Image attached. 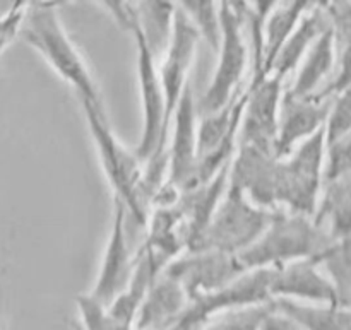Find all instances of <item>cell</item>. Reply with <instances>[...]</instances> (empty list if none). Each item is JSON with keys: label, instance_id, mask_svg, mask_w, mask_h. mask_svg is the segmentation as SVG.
<instances>
[{"label": "cell", "instance_id": "1", "mask_svg": "<svg viewBox=\"0 0 351 330\" xmlns=\"http://www.w3.org/2000/svg\"><path fill=\"white\" fill-rule=\"evenodd\" d=\"M21 26L24 40L47 60L55 74L75 89L81 103L105 108L98 86L79 53V48L65 31L53 3L40 2L27 5Z\"/></svg>", "mask_w": 351, "mask_h": 330}, {"label": "cell", "instance_id": "2", "mask_svg": "<svg viewBox=\"0 0 351 330\" xmlns=\"http://www.w3.org/2000/svg\"><path fill=\"white\" fill-rule=\"evenodd\" d=\"M106 9L115 16L120 26L130 31L137 48V75H139L141 105H143V132H141L139 146L136 147V156L141 163H147L156 157L168 154V137L170 125L167 122L165 110V96L161 88L158 62L149 53L137 26L136 3L130 2H103Z\"/></svg>", "mask_w": 351, "mask_h": 330}, {"label": "cell", "instance_id": "3", "mask_svg": "<svg viewBox=\"0 0 351 330\" xmlns=\"http://www.w3.org/2000/svg\"><path fill=\"white\" fill-rule=\"evenodd\" d=\"M335 243L336 240L314 218L278 211L263 236L237 257L245 270L276 269L298 260H314L319 264Z\"/></svg>", "mask_w": 351, "mask_h": 330}, {"label": "cell", "instance_id": "4", "mask_svg": "<svg viewBox=\"0 0 351 330\" xmlns=\"http://www.w3.org/2000/svg\"><path fill=\"white\" fill-rule=\"evenodd\" d=\"M81 106L88 120L89 132L95 139L103 171L108 178L110 187L115 192V201L125 207L129 225L134 223L137 228H144L147 226V211L139 197L143 163L137 160L136 153L127 151L117 140L115 134L110 129L105 108H95L88 103H81Z\"/></svg>", "mask_w": 351, "mask_h": 330}, {"label": "cell", "instance_id": "5", "mask_svg": "<svg viewBox=\"0 0 351 330\" xmlns=\"http://www.w3.org/2000/svg\"><path fill=\"white\" fill-rule=\"evenodd\" d=\"M324 129L278 161L276 202L281 211L314 218L324 185Z\"/></svg>", "mask_w": 351, "mask_h": 330}, {"label": "cell", "instance_id": "6", "mask_svg": "<svg viewBox=\"0 0 351 330\" xmlns=\"http://www.w3.org/2000/svg\"><path fill=\"white\" fill-rule=\"evenodd\" d=\"M276 212L257 207L239 188L228 185L208 228L192 252L215 250L228 255H240L263 236Z\"/></svg>", "mask_w": 351, "mask_h": 330}, {"label": "cell", "instance_id": "7", "mask_svg": "<svg viewBox=\"0 0 351 330\" xmlns=\"http://www.w3.org/2000/svg\"><path fill=\"white\" fill-rule=\"evenodd\" d=\"M247 2H219L221 40L218 47V67L201 101L202 115H211L225 108L239 92L243 91L247 43L243 36Z\"/></svg>", "mask_w": 351, "mask_h": 330}, {"label": "cell", "instance_id": "8", "mask_svg": "<svg viewBox=\"0 0 351 330\" xmlns=\"http://www.w3.org/2000/svg\"><path fill=\"white\" fill-rule=\"evenodd\" d=\"M247 272L239 257L215 250L187 252L177 257L165 267L163 274L173 279L189 298V303L195 298L215 293L237 277Z\"/></svg>", "mask_w": 351, "mask_h": 330}, {"label": "cell", "instance_id": "9", "mask_svg": "<svg viewBox=\"0 0 351 330\" xmlns=\"http://www.w3.org/2000/svg\"><path fill=\"white\" fill-rule=\"evenodd\" d=\"M271 276H273V269L247 270L221 290L191 301L187 310L175 325L202 327L209 318L223 312L269 303L273 301L269 291Z\"/></svg>", "mask_w": 351, "mask_h": 330}, {"label": "cell", "instance_id": "10", "mask_svg": "<svg viewBox=\"0 0 351 330\" xmlns=\"http://www.w3.org/2000/svg\"><path fill=\"white\" fill-rule=\"evenodd\" d=\"M171 140H168V175L163 188L180 195L194 187L197 164V110L192 82L182 92L170 122Z\"/></svg>", "mask_w": 351, "mask_h": 330}, {"label": "cell", "instance_id": "11", "mask_svg": "<svg viewBox=\"0 0 351 330\" xmlns=\"http://www.w3.org/2000/svg\"><path fill=\"white\" fill-rule=\"evenodd\" d=\"M283 91V81L274 75L249 84L237 147H256L274 154Z\"/></svg>", "mask_w": 351, "mask_h": 330}, {"label": "cell", "instance_id": "12", "mask_svg": "<svg viewBox=\"0 0 351 330\" xmlns=\"http://www.w3.org/2000/svg\"><path fill=\"white\" fill-rule=\"evenodd\" d=\"M199 40H201V36H199L197 29L192 26L189 17L185 16V12L177 3L170 45H168L165 57L161 58V65H158L168 125H170L175 108L180 101L182 92L191 82V67L194 64Z\"/></svg>", "mask_w": 351, "mask_h": 330}, {"label": "cell", "instance_id": "13", "mask_svg": "<svg viewBox=\"0 0 351 330\" xmlns=\"http://www.w3.org/2000/svg\"><path fill=\"white\" fill-rule=\"evenodd\" d=\"M127 235H129L127 211L119 201H115L112 233H110L98 281L93 293L89 294L96 303L105 308H108L127 290L136 269L137 252L132 253Z\"/></svg>", "mask_w": 351, "mask_h": 330}, {"label": "cell", "instance_id": "14", "mask_svg": "<svg viewBox=\"0 0 351 330\" xmlns=\"http://www.w3.org/2000/svg\"><path fill=\"white\" fill-rule=\"evenodd\" d=\"M278 157L256 147H237L230 163L228 185L235 187L252 202L266 211H280L276 202Z\"/></svg>", "mask_w": 351, "mask_h": 330}, {"label": "cell", "instance_id": "15", "mask_svg": "<svg viewBox=\"0 0 351 330\" xmlns=\"http://www.w3.org/2000/svg\"><path fill=\"white\" fill-rule=\"evenodd\" d=\"M331 101L332 98H297L285 89L280 105L276 142H274V156L278 160L290 156L295 147L324 129L331 110Z\"/></svg>", "mask_w": 351, "mask_h": 330}, {"label": "cell", "instance_id": "16", "mask_svg": "<svg viewBox=\"0 0 351 330\" xmlns=\"http://www.w3.org/2000/svg\"><path fill=\"white\" fill-rule=\"evenodd\" d=\"M269 291L273 300L338 307L335 286L314 260H298L273 269Z\"/></svg>", "mask_w": 351, "mask_h": 330}, {"label": "cell", "instance_id": "17", "mask_svg": "<svg viewBox=\"0 0 351 330\" xmlns=\"http://www.w3.org/2000/svg\"><path fill=\"white\" fill-rule=\"evenodd\" d=\"M187 307L189 298L185 291L161 272L147 290L134 318L132 330H170Z\"/></svg>", "mask_w": 351, "mask_h": 330}, {"label": "cell", "instance_id": "18", "mask_svg": "<svg viewBox=\"0 0 351 330\" xmlns=\"http://www.w3.org/2000/svg\"><path fill=\"white\" fill-rule=\"evenodd\" d=\"M329 27H331V23H329L328 12H326V2H312V5L302 16L300 23L297 24L295 31L278 53L271 75L285 81V77L295 72V68L302 64L317 38Z\"/></svg>", "mask_w": 351, "mask_h": 330}, {"label": "cell", "instance_id": "19", "mask_svg": "<svg viewBox=\"0 0 351 330\" xmlns=\"http://www.w3.org/2000/svg\"><path fill=\"white\" fill-rule=\"evenodd\" d=\"M335 40V72L315 99H331L351 86V2H326Z\"/></svg>", "mask_w": 351, "mask_h": 330}, {"label": "cell", "instance_id": "20", "mask_svg": "<svg viewBox=\"0 0 351 330\" xmlns=\"http://www.w3.org/2000/svg\"><path fill=\"white\" fill-rule=\"evenodd\" d=\"M335 40H332V31H328L317 38L308 53L302 60L298 74L295 77L293 84L287 89L291 96L297 98H314L331 81L332 72H335Z\"/></svg>", "mask_w": 351, "mask_h": 330}, {"label": "cell", "instance_id": "21", "mask_svg": "<svg viewBox=\"0 0 351 330\" xmlns=\"http://www.w3.org/2000/svg\"><path fill=\"white\" fill-rule=\"evenodd\" d=\"M314 221L336 242L351 238V173L324 181Z\"/></svg>", "mask_w": 351, "mask_h": 330}, {"label": "cell", "instance_id": "22", "mask_svg": "<svg viewBox=\"0 0 351 330\" xmlns=\"http://www.w3.org/2000/svg\"><path fill=\"white\" fill-rule=\"evenodd\" d=\"M312 2H276L263 26V77H269L274 60Z\"/></svg>", "mask_w": 351, "mask_h": 330}, {"label": "cell", "instance_id": "23", "mask_svg": "<svg viewBox=\"0 0 351 330\" xmlns=\"http://www.w3.org/2000/svg\"><path fill=\"white\" fill-rule=\"evenodd\" d=\"M274 310L290 318L302 330H351V310L335 305L273 300Z\"/></svg>", "mask_w": 351, "mask_h": 330}, {"label": "cell", "instance_id": "24", "mask_svg": "<svg viewBox=\"0 0 351 330\" xmlns=\"http://www.w3.org/2000/svg\"><path fill=\"white\" fill-rule=\"evenodd\" d=\"M175 3L171 2H137V26L143 34L149 53L156 62L165 57L173 29Z\"/></svg>", "mask_w": 351, "mask_h": 330}, {"label": "cell", "instance_id": "25", "mask_svg": "<svg viewBox=\"0 0 351 330\" xmlns=\"http://www.w3.org/2000/svg\"><path fill=\"white\" fill-rule=\"evenodd\" d=\"M319 267L335 286L338 307L351 310V238L336 242L319 260Z\"/></svg>", "mask_w": 351, "mask_h": 330}, {"label": "cell", "instance_id": "26", "mask_svg": "<svg viewBox=\"0 0 351 330\" xmlns=\"http://www.w3.org/2000/svg\"><path fill=\"white\" fill-rule=\"evenodd\" d=\"M192 26L197 29L201 40H204L215 51H218L221 40V23H219V2L211 0H185L178 2Z\"/></svg>", "mask_w": 351, "mask_h": 330}, {"label": "cell", "instance_id": "27", "mask_svg": "<svg viewBox=\"0 0 351 330\" xmlns=\"http://www.w3.org/2000/svg\"><path fill=\"white\" fill-rule=\"evenodd\" d=\"M274 312L273 301L254 307L235 308L209 318L201 330H261L266 318Z\"/></svg>", "mask_w": 351, "mask_h": 330}, {"label": "cell", "instance_id": "28", "mask_svg": "<svg viewBox=\"0 0 351 330\" xmlns=\"http://www.w3.org/2000/svg\"><path fill=\"white\" fill-rule=\"evenodd\" d=\"M351 132V86L339 94H336L331 101L328 120L324 125L326 146L336 142L346 134Z\"/></svg>", "mask_w": 351, "mask_h": 330}, {"label": "cell", "instance_id": "29", "mask_svg": "<svg viewBox=\"0 0 351 330\" xmlns=\"http://www.w3.org/2000/svg\"><path fill=\"white\" fill-rule=\"evenodd\" d=\"M81 312V329L79 330H132V327L119 324L108 315L105 307L96 303L89 294L77 298Z\"/></svg>", "mask_w": 351, "mask_h": 330}, {"label": "cell", "instance_id": "30", "mask_svg": "<svg viewBox=\"0 0 351 330\" xmlns=\"http://www.w3.org/2000/svg\"><path fill=\"white\" fill-rule=\"evenodd\" d=\"M351 173V132L326 146L324 181Z\"/></svg>", "mask_w": 351, "mask_h": 330}, {"label": "cell", "instance_id": "31", "mask_svg": "<svg viewBox=\"0 0 351 330\" xmlns=\"http://www.w3.org/2000/svg\"><path fill=\"white\" fill-rule=\"evenodd\" d=\"M24 12H26V5H23L21 2H17L12 7L9 14H7L3 19H0V51L5 48V45L16 36V33L19 31L21 24H23Z\"/></svg>", "mask_w": 351, "mask_h": 330}, {"label": "cell", "instance_id": "32", "mask_svg": "<svg viewBox=\"0 0 351 330\" xmlns=\"http://www.w3.org/2000/svg\"><path fill=\"white\" fill-rule=\"evenodd\" d=\"M261 330H302L295 322H291L290 318L283 317L281 314H278L276 310L266 318V322L263 324Z\"/></svg>", "mask_w": 351, "mask_h": 330}, {"label": "cell", "instance_id": "33", "mask_svg": "<svg viewBox=\"0 0 351 330\" xmlns=\"http://www.w3.org/2000/svg\"><path fill=\"white\" fill-rule=\"evenodd\" d=\"M202 327H182V325H173L170 330H201Z\"/></svg>", "mask_w": 351, "mask_h": 330}]
</instances>
